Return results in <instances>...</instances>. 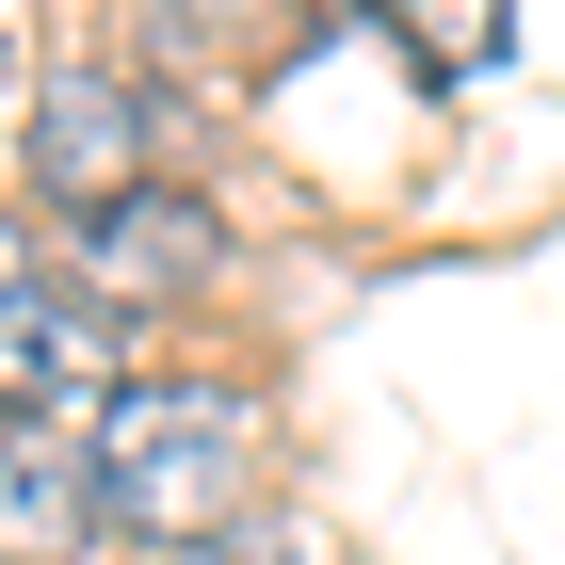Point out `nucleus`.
<instances>
[{"label":"nucleus","mask_w":565,"mask_h":565,"mask_svg":"<svg viewBox=\"0 0 565 565\" xmlns=\"http://www.w3.org/2000/svg\"><path fill=\"white\" fill-rule=\"evenodd\" d=\"M17 114H33V65H17V17H0V146H17Z\"/></svg>","instance_id":"nucleus-6"},{"label":"nucleus","mask_w":565,"mask_h":565,"mask_svg":"<svg viewBox=\"0 0 565 565\" xmlns=\"http://www.w3.org/2000/svg\"><path fill=\"white\" fill-rule=\"evenodd\" d=\"M17 162H33V194L65 226L130 211V194H146V82H130V65H49L33 114H17Z\"/></svg>","instance_id":"nucleus-3"},{"label":"nucleus","mask_w":565,"mask_h":565,"mask_svg":"<svg viewBox=\"0 0 565 565\" xmlns=\"http://www.w3.org/2000/svg\"><path fill=\"white\" fill-rule=\"evenodd\" d=\"M243 484H259V388H226V372H146L97 420V518L130 550H211Z\"/></svg>","instance_id":"nucleus-1"},{"label":"nucleus","mask_w":565,"mask_h":565,"mask_svg":"<svg viewBox=\"0 0 565 565\" xmlns=\"http://www.w3.org/2000/svg\"><path fill=\"white\" fill-rule=\"evenodd\" d=\"M194 275H226V211L178 194V178H146L130 211L82 226V291L97 307H162V291H194Z\"/></svg>","instance_id":"nucleus-4"},{"label":"nucleus","mask_w":565,"mask_h":565,"mask_svg":"<svg viewBox=\"0 0 565 565\" xmlns=\"http://www.w3.org/2000/svg\"><path fill=\"white\" fill-rule=\"evenodd\" d=\"M97 436L65 420H0V565H82L97 550Z\"/></svg>","instance_id":"nucleus-5"},{"label":"nucleus","mask_w":565,"mask_h":565,"mask_svg":"<svg viewBox=\"0 0 565 565\" xmlns=\"http://www.w3.org/2000/svg\"><path fill=\"white\" fill-rule=\"evenodd\" d=\"M130 388H146L130 307H97L82 275H17V259H0V420H65V436H97Z\"/></svg>","instance_id":"nucleus-2"}]
</instances>
